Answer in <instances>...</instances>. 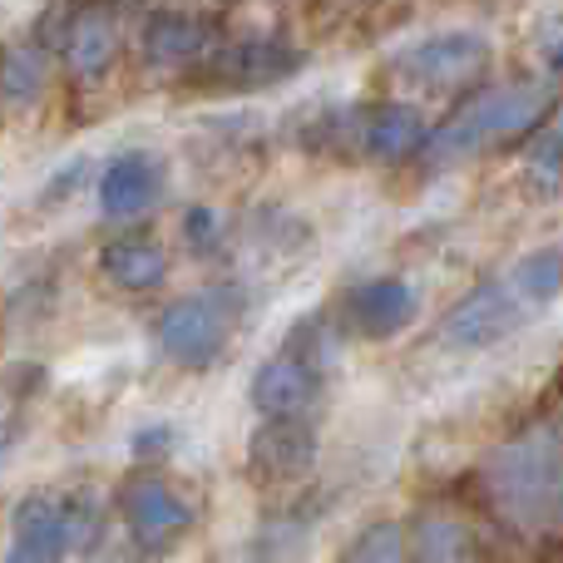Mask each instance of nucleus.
Masks as SVG:
<instances>
[{"label": "nucleus", "instance_id": "423d86ee", "mask_svg": "<svg viewBox=\"0 0 563 563\" xmlns=\"http://www.w3.org/2000/svg\"><path fill=\"white\" fill-rule=\"evenodd\" d=\"M69 549H75V509H69V499H49V495L20 499L15 519H10L5 563H65Z\"/></svg>", "mask_w": 563, "mask_h": 563}, {"label": "nucleus", "instance_id": "f3484780", "mask_svg": "<svg viewBox=\"0 0 563 563\" xmlns=\"http://www.w3.org/2000/svg\"><path fill=\"white\" fill-rule=\"evenodd\" d=\"M109 55H114V30H109V15H85L75 25V35H69V59H75L85 75H95V69L109 65Z\"/></svg>", "mask_w": 563, "mask_h": 563}, {"label": "nucleus", "instance_id": "39448f33", "mask_svg": "<svg viewBox=\"0 0 563 563\" xmlns=\"http://www.w3.org/2000/svg\"><path fill=\"white\" fill-rule=\"evenodd\" d=\"M243 291L238 287H213L198 291L188 301H174L158 321V351L184 371H203L208 361H218V351L233 336V321L243 311Z\"/></svg>", "mask_w": 563, "mask_h": 563}, {"label": "nucleus", "instance_id": "f03ea898", "mask_svg": "<svg viewBox=\"0 0 563 563\" xmlns=\"http://www.w3.org/2000/svg\"><path fill=\"white\" fill-rule=\"evenodd\" d=\"M489 499L509 525L544 534V529L563 525V426L544 420V426L515 435L495 460L485 465Z\"/></svg>", "mask_w": 563, "mask_h": 563}, {"label": "nucleus", "instance_id": "f257e3e1", "mask_svg": "<svg viewBox=\"0 0 563 563\" xmlns=\"http://www.w3.org/2000/svg\"><path fill=\"white\" fill-rule=\"evenodd\" d=\"M563 291V247H539V253H525L515 267H505L499 277L479 282L465 301L445 317L440 327V341L455 351H485L495 341L515 336L519 327L549 311Z\"/></svg>", "mask_w": 563, "mask_h": 563}, {"label": "nucleus", "instance_id": "20e7f679", "mask_svg": "<svg viewBox=\"0 0 563 563\" xmlns=\"http://www.w3.org/2000/svg\"><path fill=\"white\" fill-rule=\"evenodd\" d=\"M321 386H327V341H321L317 321H301L287 336V346L257 366L247 400H253L257 420L317 416Z\"/></svg>", "mask_w": 563, "mask_h": 563}, {"label": "nucleus", "instance_id": "0eeeda50", "mask_svg": "<svg viewBox=\"0 0 563 563\" xmlns=\"http://www.w3.org/2000/svg\"><path fill=\"white\" fill-rule=\"evenodd\" d=\"M321 445L317 416H282V420H257L247 435V465L263 479H297L311 470Z\"/></svg>", "mask_w": 563, "mask_h": 563}, {"label": "nucleus", "instance_id": "9b49d317", "mask_svg": "<svg viewBox=\"0 0 563 563\" xmlns=\"http://www.w3.org/2000/svg\"><path fill=\"white\" fill-rule=\"evenodd\" d=\"M410 317H416V291L400 277L361 282L346 297V321L371 341H386V336H396V331H406Z\"/></svg>", "mask_w": 563, "mask_h": 563}, {"label": "nucleus", "instance_id": "ddd939ff", "mask_svg": "<svg viewBox=\"0 0 563 563\" xmlns=\"http://www.w3.org/2000/svg\"><path fill=\"white\" fill-rule=\"evenodd\" d=\"M426 139H430L426 119L410 104H380L361 119V144H366V154L386 158V164H396V158H406V154H426Z\"/></svg>", "mask_w": 563, "mask_h": 563}, {"label": "nucleus", "instance_id": "412c9836", "mask_svg": "<svg viewBox=\"0 0 563 563\" xmlns=\"http://www.w3.org/2000/svg\"><path fill=\"white\" fill-rule=\"evenodd\" d=\"M549 65H554V69H563V30H559L554 40H549Z\"/></svg>", "mask_w": 563, "mask_h": 563}, {"label": "nucleus", "instance_id": "2eb2a0df", "mask_svg": "<svg viewBox=\"0 0 563 563\" xmlns=\"http://www.w3.org/2000/svg\"><path fill=\"white\" fill-rule=\"evenodd\" d=\"M148 55L158 59V65H188L194 55H203V30L194 25V20H178V15H164L148 25Z\"/></svg>", "mask_w": 563, "mask_h": 563}, {"label": "nucleus", "instance_id": "aec40b11", "mask_svg": "<svg viewBox=\"0 0 563 563\" xmlns=\"http://www.w3.org/2000/svg\"><path fill=\"white\" fill-rule=\"evenodd\" d=\"M208 233H213V213H208V208H198V213L188 218V238H194V243H208Z\"/></svg>", "mask_w": 563, "mask_h": 563}, {"label": "nucleus", "instance_id": "4468645a", "mask_svg": "<svg viewBox=\"0 0 563 563\" xmlns=\"http://www.w3.org/2000/svg\"><path fill=\"white\" fill-rule=\"evenodd\" d=\"M99 267H104L109 282H119L124 291H148V287H158L164 273H168L158 243H148V238H139V233L114 238V243L99 253Z\"/></svg>", "mask_w": 563, "mask_h": 563}, {"label": "nucleus", "instance_id": "1a4fd4ad", "mask_svg": "<svg viewBox=\"0 0 563 563\" xmlns=\"http://www.w3.org/2000/svg\"><path fill=\"white\" fill-rule=\"evenodd\" d=\"M188 519H194L188 505L164 485V479L144 475L124 489V525H129V534H134V544H144V549L174 544V539L188 529Z\"/></svg>", "mask_w": 563, "mask_h": 563}, {"label": "nucleus", "instance_id": "a211bd4d", "mask_svg": "<svg viewBox=\"0 0 563 563\" xmlns=\"http://www.w3.org/2000/svg\"><path fill=\"white\" fill-rule=\"evenodd\" d=\"M341 563H410L406 534H400V525H371L366 534L346 549Z\"/></svg>", "mask_w": 563, "mask_h": 563}, {"label": "nucleus", "instance_id": "7ed1b4c3", "mask_svg": "<svg viewBox=\"0 0 563 563\" xmlns=\"http://www.w3.org/2000/svg\"><path fill=\"white\" fill-rule=\"evenodd\" d=\"M554 104V89L539 79H515V85H495L485 95H475L470 104H460L435 134L426 139L430 164H455V158L475 154V148L495 144V139L529 134Z\"/></svg>", "mask_w": 563, "mask_h": 563}, {"label": "nucleus", "instance_id": "9d476101", "mask_svg": "<svg viewBox=\"0 0 563 563\" xmlns=\"http://www.w3.org/2000/svg\"><path fill=\"white\" fill-rule=\"evenodd\" d=\"M158 194H164V168L154 154H139V148L109 158L99 174V208L109 218H139L144 208L158 203Z\"/></svg>", "mask_w": 563, "mask_h": 563}, {"label": "nucleus", "instance_id": "6e6552de", "mask_svg": "<svg viewBox=\"0 0 563 563\" xmlns=\"http://www.w3.org/2000/svg\"><path fill=\"white\" fill-rule=\"evenodd\" d=\"M485 59H489L485 35H475V30H450V35H430V40H420V45L400 49L396 69L410 85L435 89V85H455V79L475 75Z\"/></svg>", "mask_w": 563, "mask_h": 563}, {"label": "nucleus", "instance_id": "6ab92c4d", "mask_svg": "<svg viewBox=\"0 0 563 563\" xmlns=\"http://www.w3.org/2000/svg\"><path fill=\"white\" fill-rule=\"evenodd\" d=\"M79 174H85V158H75V164H69V168H59V174L55 178H49V188H45V198H59V194H75V188H79Z\"/></svg>", "mask_w": 563, "mask_h": 563}, {"label": "nucleus", "instance_id": "dca6fc26", "mask_svg": "<svg viewBox=\"0 0 563 563\" xmlns=\"http://www.w3.org/2000/svg\"><path fill=\"white\" fill-rule=\"evenodd\" d=\"M416 563H475L470 559V534L445 515L420 519L416 534Z\"/></svg>", "mask_w": 563, "mask_h": 563}, {"label": "nucleus", "instance_id": "f8f14e48", "mask_svg": "<svg viewBox=\"0 0 563 563\" xmlns=\"http://www.w3.org/2000/svg\"><path fill=\"white\" fill-rule=\"evenodd\" d=\"M301 69V55L287 45H273V40H247V45H233L218 55V79L233 89H263L277 85V79H291Z\"/></svg>", "mask_w": 563, "mask_h": 563}]
</instances>
